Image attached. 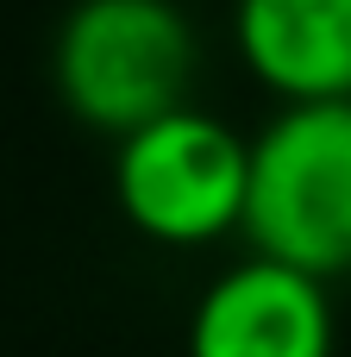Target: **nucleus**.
<instances>
[{
  "label": "nucleus",
  "mask_w": 351,
  "mask_h": 357,
  "mask_svg": "<svg viewBox=\"0 0 351 357\" xmlns=\"http://www.w3.org/2000/svg\"><path fill=\"white\" fill-rule=\"evenodd\" d=\"M251 257L314 282L351 276V100L283 107L251 138L245 226Z\"/></svg>",
  "instance_id": "nucleus-1"
},
{
  "label": "nucleus",
  "mask_w": 351,
  "mask_h": 357,
  "mask_svg": "<svg viewBox=\"0 0 351 357\" xmlns=\"http://www.w3.org/2000/svg\"><path fill=\"white\" fill-rule=\"evenodd\" d=\"M195 31L176 0H75L50 44L57 100L107 138L188 107Z\"/></svg>",
  "instance_id": "nucleus-2"
},
{
  "label": "nucleus",
  "mask_w": 351,
  "mask_h": 357,
  "mask_svg": "<svg viewBox=\"0 0 351 357\" xmlns=\"http://www.w3.org/2000/svg\"><path fill=\"white\" fill-rule=\"evenodd\" d=\"M245 195H251V144L201 107H176L126 132L113 151V201L126 226L170 251H195L239 232Z\"/></svg>",
  "instance_id": "nucleus-3"
},
{
  "label": "nucleus",
  "mask_w": 351,
  "mask_h": 357,
  "mask_svg": "<svg viewBox=\"0 0 351 357\" xmlns=\"http://www.w3.org/2000/svg\"><path fill=\"white\" fill-rule=\"evenodd\" d=\"M333 345L327 282L270 257L214 276L188 314V357H333Z\"/></svg>",
  "instance_id": "nucleus-4"
},
{
  "label": "nucleus",
  "mask_w": 351,
  "mask_h": 357,
  "mask_svg": "<svg viewBox=\"0 0 351 357\" xmlns=\"http://www.w3.org/2000/svg\"><path fill=\"white\" fill-rule=\"evenodd\" d=\"M232 38L283 107L351 100V0H239Z\"/></svg>",
  "instance_id": "nucleus-5"
}]
</instances>
